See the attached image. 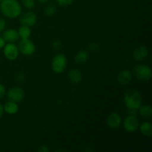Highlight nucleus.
<instances>
[{
	"mask_svg": "<svg viewBox=\"0 0 152 152\" xmlns=\"http://www.w3.org/2000/svg\"><path fill=\"white\" fill-rule=\"evenodd\" d=\"M133 73L130 70H123L117 75V82L122 86L129 85L132 80V79H133Z\"/></svg>",
	"mask_w": 152,
	"mask_h": 152,
	"instance_id": "12",
	"label": "nucleus"
},
{
	"mask_svg": "<svg viewBox=\"0 0 152 152\" xmlns=\"http://www.w3.org/2000/svg\"><path fill=\"white\" fill-rule=\"evenodd\" d=\"M88 49L90 51L97 52L99 51V49H100V45H99L98 42H94L90 43V44L88 45Z\"/></svg>",
	"mask_w": 152,
	"mask_h": 152,
	"instance_id": "22",
	"label": "nucleus"
},
{
	"mask_svg": "<svg viewBox=\"0 0 152 152\" xmlns=\"http://www.w3.org/2000/svg\"><path fill=\"white\" fill-rule=\"evenodd\" d=\"M37 151L39 152H49L50 151V148H48L47 145L45 144H42L37 148Z\"/></svg>",
	"mask_w": 152,
	"mask_h": 152,
	"instance_id": "26",
	"label": "nucleus"
},
{
	"mask_svg": "<svg viewBox=\"0 0 152 152\" xmlns=\"http://www.w3.org/2000/svg\"><path fill=\"white\" fill-rule=\"evenodd\" d=\"M2 37L6 42L14 43L19 39L18 31L16 29L10 28L3 31Z\"/></svg>",
	"mask_w": 152,
	"mask_h": 152,
	"instance_id": "13",
	"label": "nucleus"
},
{
	"mask_svg": "<svg viewBox=\"0 0 152 152\" xmlns=\"http://www.w3.org/2000/svg\"><path fill=\"white\" fill-rule=\"evenodd\" d=\"M17 47L19 51L25 56H31L36 51L35 45L29 39H21Z\"/></svg>",
	"mask_w": 152,
	"mask_h": 152,
	"instance_id": "5",
	"label": "nucleus"
},
{
	"mask_svg": "<svg viewBox=\"0 0 152 152\" xmlns=\"http://www.w3.org/2000/svg\"><path fill=\"white\" fill-rule=\"evenodd\" d=\"M7 99L15 102H19L23 100L25 97V91L22 88L14 87L9 89L5 94Z\"/></svg>",
	"mask_w": 152,
	"mask_h": 152,
	"instance_id": "7",
	"label": "nucleus"
},
{
	"mask_svg": "<svg viewBox=\"0 0 152 152\" xmlns=\"http://www.w3.org/2000/svg\"><path fill=\"white\" fill-rule=\"evenodd\" d=\"M3 1V0H0V2H1V1Z\"/></svg>",
	"mask_w": 152,
	"mask_h": 152,
	"instance_id": "34",
	"label": "nucleus"
},
{
	"mask_svg": "<svg viewBox=\"0 0 152 152\" xmlns=\"http://www.w3.org/2000/svg\"><path fill=\"white\" fill-rule=\"evenodd\" d=\"M52 48L54 50H59L61 48H62V42H60V40L59 39H53V42H52Z\"/></svg>",
	"mask_w": 152,
	"mask_h": 152,
	"instance_id": "24",
	"label": "nucleus"
},
{
	"mask_svg": "<svg viewBox=\"0 0 152 152\" xmlns=\"http://www.w3.org/2000/svg\"><path fill=\"white\" fill-rule=\"evenodd\" d=\"M4 111L10 115H13L16 114L19 111V105L17 102H13V101L8 100V102H6L4 105Z\"/></svg>",
	"mask_w": 152,
	"mask_h": 152,
	"instance_id": "15",
	"label": "nucleus"
},
{
	"mask_svg": "<svg viewBox=\"0 0 152 152\" xmlns=\"http://www.w3.org/2000/svg\"><path fill=\"white\" fill-rule=\"evenodd\" d=\"M39 3H42V4H45V3H47L49 0H37Z\"/></svg>",
	"mask_w": 152,
	"mask_h": 152,
	"instance_id": "32",
	"label": "nucleus"
},
{
	"mask_svg": "<svg viewBox=\"0 0 152 152\" xmlns=\"http://www.w3.org/2000/svg\"><path fill=\"white\" fill-rule=\"evenodd\" d=\"M137 112L142 118L151 119L152 115V108L150 105H141V106L138 108Z\"/></svg>",
	"mask_w": 152,
	"mask_h": 152,
	"instance_id": "16",
	"label": "nucleus"
},
{
	"mask_svg": "<svg viewBox=\"0 0 152 152\" xmlns=\"http://www.w3.org/2000/svg\"><path fill=\"white\" fill-rule=\"evenodd\" d=\"M6 28V22L4 19L0 17V34L4 31Z\"/></svg>",
	"mask_w": 152,
	"mask_h": 152,
	"instance_id": "27",
	"label": "nucleus"
},
{
	"mask_svg": "<svg viewBox=\"0 0 152 152\" xmlns=\"http://www.w3.org/2000/svg\"><path fill=\"white\" fill-rule=\"evenodd\" d=\"M17 31L19 38L21 39H29L31 35V28L25 25H21Z\"/></svg>",
	"mask_w": 152,
	"mask_h": 152,
	"instance_id": "19",
	"label": "nucleus"
},
{
	"mask_svg": "<svg viewBox=\"0 0 152 152\" xmlns=\"http://www.w3.org/2000/svg\"><path fill=\"white\" fill-rule=\"evenodd\" d=\"M16 80H17L19 83H23V82H25V80H26V76H25V74H24V73L19 72L16 74Z\"/></svg>",
	"mask_w": 152,
	"mask_h": 152,
	"instance_id": "25",
	"label": "nucleus"
},
{
	"mask_svg": "<svg viewBox=\"0 0 152 152\" xmlns=\"http://www.w3.org/2000/svg\"><path fill=\"white\" fill-rule=\"evenodd\" d=\"M122 117L120 114L117 112H112L108 114L106 118V123L110 129H117L121 126Z\"/></svg>",
	"mask_w": 152,
	"mask_h": 152,
	"instance_id": "10",
	"label": "nucleus"
},
{
	"mask_svg": "<svg viewBox=\"0 0 152 152\" xmlns=\"http://www.w3.org/2000/svg\"><path fill=\"white\" fill-rule=\"evenodd\" d=\"M148 49L145 45H140L137 48L134 50L133 53H132V56L134 60L137 61V62H140V61H143L147 58L148 55Z\"/></svg>",
	"mask_w": 152,
	"mask_h": 152,
	"instance_id": "11",
	"label": "nucleus"
},
{
	"mask_svg": "<svg viewBox=\"0 0 152 152\" xmlns=\"http://www.w3.org/2000/svg\"><path fill=\"white\" fill-rule=\"evenodd\" d=\"M56 12V7L55 4H50L47 5L45 8L44 13L48 16H53Z\"/></svg>",
	"mask_w": 152,
	"mask_h": 152,
	"instance_id": "20",
	"label": "nucleus"
},
{
	"mask_svg": "<svg viewBox=\"0 0 152 152\" xmlns=\"http://www.w3.org/2000/svg\"><path fill=\"white\" fill-rule=\"evenodd\" d=\"M140 131L143 136L151 137L152 136V125L150 122H144L139 126Z\"/></svg>",
	"mask_w": 152,
	"mask_h": 152,
	"instance_id": "18",
	"label": "nucleus"
},
{
	"mask_svg": "<svg viewBox=\"0 0 152 152\" xmlns=\"http://www.w3.org/2000/svg\"><path fill=\"white\" fill-rule=\"evenodd\" d=\"M68 59L63 53H57L53 56L51 62V68L56 74H62L66 68Z\"/></svg>",
	"mask_w": 152,
	"mask_h": 152,
	"instance_id": "4",
	"label": "nucleus"
},
{
	"mask_svg": "<svg viewBox=\"0 0 152 152\" xmlns=\"http://www.w3.org/2000/svg\"><path fill=\"white\" fill-rule=\"evenodd\" d=\"M125 105L129 111H137L142 103V98L140 92L135 89L126 91L123 97Z\"/></svg>",
	"mask_w": 152,
	"mask_h": 152,
	"instance_id": "2",
	"label": "nucleus"
},
{
	"mask_svg": "<svg viewBox=\"0 0 152 152\" xmlns=\"http://www.w3.org/2000/svg\"><path fill=\"white\" fill-rule=\"evenodd\" d=\"M5 94H6L5 87H4L1 83H0V99H2V98L5 96Z\"/></svg>",
	"mask_w": 152,
	"mask_h": 152,
	"instance_id": "28",
	"label": "nucleus"
},
{
	"mask_svg": "<svg viewBox=\"0 0 152 152\" xmlns=\"http://www.w3.org/2000/svg\"><path fill=\"white\" fill-rule=\"evenodd\" d=\"M37 21V16L33 11H27L19 18V22L22 25H25L29 28L34 26Z\"/></svg>",
	"mask_w": 152,
	"mask_h": 152,
	"instance_id": "9",
	"label": "nucleus"
},
{
	"mask_svg": "<svg viewBox=\"0 0 152 152\" xmlns=\"http://www.w3.org/2000/svg\"><path fill=\"white\" fill-rule=\"evenodd\" d=\"M6 42L4 41V39H3L2 37H0V49H2L4 48V46L5 45Z\"/></svg>",
	"mask_w": 152,
	"mask_h": 152,
	"instance_id": "29",
	"label": "nucleus"
},
{
	"mask_svg": "<svg viewBox=\"0 0 152 152\" xmlns=\"http://www.w3.org/2000/svg\"><path fill=\"white\" fill-rule=\"evenodd\" d=\"M74 0H56V2L60 7H67L74 2Z\"/></svg>",
	"mask_w": 152,
	"mask_h": 152,
	"instance_id": "23",
	"label": "nucleus"
},
{
	"mask_svg": "<svg viewBox=\"0 0 152 152\" xmlns=\"http://www.w3.org/2000/svg\"><path fill=\"white\" fill-rule=\"evenodd\" d=\"M140 122L136 115H129L125 118L123 121L124 129L129 133H133L139 129Z\"/></svg>",
	"mask_w": 152,
	"mask_h": 152,
	"instance_id": "6",
	"label": "nucleus"
},
{
	"mask_svg": "<svg viewBox=\"0 0 152 152\" xmlns=\"http://www.w3.org/2000/svg\"><path fill=\"white\" fill-rule=\"evenodd\" d=\"M89 59V53L87 50H79L77 53H76L75 56H74V60L77 64H84Z\"/></svg>",
	"mask_w": 152,
	"mask_h": 152,
	"instance_id": "17",
	"label": "nucleus"
},
{
	"mask_svg": "<svg viewBox=\"0 0 152 152\" xmlns=\"http://www.w3.org/2000/svg\"><path fill=\"white\" fill-rule=\"evenodd\" d=\"M0 10L5 17L16 19L22 14V6L17 0H3L0 4Z\"/></svg>",
	"mask_w": 152,
	"mask_h": 152,
	"instance_id": "1",
	"label": "nucleus"
},
{
	"mask_svg": "<svg viewBox=\"0 0 152 152\" xmlns=\"http://www.w3.org/2000/svg\"><path fill=\"white\" fill-rule=\"evenodd\" d=\"M68 79L73 84H80L83 80V74L78 69L72 68L68 72Z\"/></svg>",
	"mask_w": 152,
	"mask_h": 152,
	"instance_id": "14",
	"label": "nucleus"
},
{
	"mask_svg": "<svg viewBox=\"0 0 152 152\" xmlns=\"http://www.w3.org/2000/svg\"><path fill=\"white\" fill-rule=\"evenodd\" d=\"M133 75L141 82H147L151 80L152 72L148 65L145 64H138L133 68Z\"/></svg>",
	"mask_w": 152,
	"mask_h": 152,
	"instance_id": "3",
	"label": "nucleus"
},
{
	"mask_svg": "<svg viewBox=\"0 0 152 152\" xmlns=\"http://www.w3.org/2000/svg\"><path fill=\"white\" fill-rule=\"evenodd\" d=\"M4 107H3V105H1V103H0V118H1V117L3 116V114H4Z\"/></svg>",
	"mask_w": 152,
	"mask_h": 152,
	"instance_id": "30",
	"label": "nucleus"
},
{
	"mask_svg": "<svg viewBox=\"0 0 152 152\" xmlns=\"http://www.w3.org/2000/svg\"><path fill=\"white\" fill-rule=\"evenodd\" d=\"M3 53L7 59L14 61L18 58L19 54L17 45L12 42H7L3 48Z\"/></svg>",
	"mask_w": 152,
	"mask_h": 152,
	"instance_id": "8",
	"label": "nucleus"
},
{
	"mask_svg": "<svg viewBox=\"0 0 152 152\" xmlns=\"http://www.w3.org/2000/svg\"><path fill=\"white\" fill-rule=\"evenodd\" d=\"M85 151H94V149L93 148H89V146H86V149H84Z\"/></svg>",
	"mask_w": 152,
	"mask_h": 152,
	"instance_id": "31",
	"label": "nucleus"
},
{
	"mask_svg": "<svg viewBox=\"0 0 152 152\" xmlns=\"http://www.w3.org/2000/svg\"><path fill=\"white\" fill-rule=\"evenodd\" d=\"M22 3L24 7L28 10H31L35 7V0H22Z\"/></svg>",
	"mask_w": 152,
	"mask_h": 152,
	"instance_id": "21",
	"label": "nucleus"
},
{
	"mask_svg": "<svg viewBox=\"0 0 152 152\" xmlns=\"http://www.w3.org/2000/svg\"><path fill=\"white\" fill-rule=\"evenodd\" d=\"M56 151H67V150L64 149V148H60V149H56Z\"/></svg>",
	"mask_w": 152,
	"mask_h": 152,
	"instance_id": "33",
	"label": "nucleus"
}]
</instances>
